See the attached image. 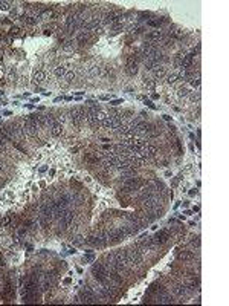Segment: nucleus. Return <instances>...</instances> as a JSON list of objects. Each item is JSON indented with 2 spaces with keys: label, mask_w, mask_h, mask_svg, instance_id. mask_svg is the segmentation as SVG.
<instances>
[{
  "label": "nucleus",
  "mask_w": 229,
  "mask_h": 306,
  "mask_svg": "<svg viewBox=\"0 0 229 306\" xmlns=\"http://www.w3.org/2000/svg\"><path fill=\"white\" fill-rule=\"evenodd\" d=\"M127 254V260H128V268H137L142 265L144 262V253H141L136 247L130 248V249H125Z\"/></svg>",
  "instance_id": "nucleus-1"
},
{
  "label": "nucleus",
  "mask_w": 229,
  "mask_h": 306,
  "mask_svg": "<svg viewBox=\"0 0 229 306\" xmlns=\"http://www.w3.org/2000/svg\"><path fill=\"white\" fill-rule=\"evenodd\" d=\"M144 181L141 178H125L122 184V191L124 193H131V191H139L144 187Z\"/></svg>",
  "instance_id": "nucleus-2"
},
{
  "label": "nucleus",
  "mask_w": 229,
  "mask_h": 306,
  "mask_svg": "<svg viewBox=\"0 0 229 306\" xmlns=\"http://www.w3.org/2000/svg\"><path fill=\"white\" fill-rule=\"evenodd\" d=\"M136 248L141 251V253H150V251H153L154 243H153V240L150 239L148 236H142V237L137 240Z\"/></svg>",
  "instance_id": "nucleus-3"
},
{
  "label": "nucleus",
  "mask_w": 229,
  "mask_h": 306,
  "mask_svg": "<svg viewBox=\"0 0 229 306\" xmlns=\"http://www.w3.org/2000/svg\"><path fill=\"white\" fill-rule=\"evenodd\" d=\"M37 130H38V126L35 124L34 118L28 117L26 119H24V126H23V132H24V135H28V136H34L35 133H37Z\"/></svg>",
  "instance_id": "nucleus-4"
},
{
  "label": "nucleus",
  "mask_w": 229,
  "mask_h": 306,
  "mask_svg": "<svg viewBox=\"0 0 229 306\" xmlns=\"http://www.w3.org/2000/svg\"><path fill=\"white\" fill-rule=\"evenodd\" d=\"M84 113H86V110H84L83 107H75V109H72V112H70L72 123H73L75 126H80L81 123L84 121Z\"/></svg>",
  "instance_id": "nucleus-5"
},
{
  "label": "nucleus",
  "mask_w": 229,
  "mask_h": 306,
  "mask_svg": "<svg viewBox=\"0 0 229 306\" xmlns=\"http://www.w3.org/2000/svg\"><path fill=\"white\" fill-rule=\"evenodd\" d=\"M125 71H127V74H128V75H136V74H137V61L135 60L133 54L127 57Z\"/></svg>",
  "instance_id": "nucleus-6"
},
{
  "label": "nucleus",
  "mask_w": 229,
  "mask_h": 306,
  "mask_svg": "<svg viewBox=\"0 0 229 306\" xmlns=\"http://www.w3.org/2000/svg\"><path fill=\"white\" fill-rule=\"evenodd\" d=\"M156 240V243L157 245H162V243H167L170 239H171V236H170V231L168 230H162V231H159L157 234H156V237H154Z\"/></svg>",
  "instance_id": "nucleus-7"
},
{
  "label": "nucleus",
  "mask_w": 229,
  "mask_h": 306,
  "mask_svg": "<svg viewBox=\"0 0 229 306\" xmlns=\"http://www.w3.org/2000/svg\"><path fill=\"white\" fill-rule=\"evenodd\" d=\"M72 221H73V213L67 210V211L63 214V217H60V225H61V228H63V230L67 228L69 225L72 224Z\"/></svg>",
  "instance_id": "nucleus-8"
},
{
  "label": "nucleus",
  "mask_w": 229,
  "mask_h": 306,
  "mask_svg": "<svg viewBox=\"0 0 229 306\" xmlns=\"http://www.w3.org/2000/svg\"><path fill=\"white\" fill-rule=\"evenodd\" d=\"M147 40L148 41H151V43H159V41H162V38H163V34L160 32L159 29H156V31H151V32H148L147 34Z\"/></svg>",
  "instance_id": "nucleus-9"
},
{
  "label": "nucleus",
  "mask_w": 229,
  "mask_h": 306,
  "mask_svg": "<svg viewBox=\"0 0 229 306\" xmlns=\"http://www.w3.org/2000/svg\"><path fill=\"white\" fill-rule=\"evenodd\" d=\"M165 75H167V68H165V66H156V68L153 69V80H154V81L162 80Z\"/></svg>",
  "instance_id": "nucleus-10"
},
{
  "label": "nucleus",
  "mask_w": 229,
  "mask_h": 306,
  "mask_svg": "<svg viewBox=\"0 0 229 306\" xmlns=\"http://www.w3.org/2000/svg\"><path fill=\"white\" fill-rule=\"evenodd\" d=\"M189 292H191V289L186 285H179V286L174 288V294L177 295V297H188Z\"/></svg>",
  "instance_id": "nucleus-11"
},
{
  "label": "nucleus",
  "mask_w": 229,
  "mask_h": 306,
  "mask_svg": "<svg viewBox=\"0 0 229 306\" xmlns=\"http://www.w3.org/2000/svg\"><path fill=\"white\" fill-rule=\"evenodd\" d=\"M32 80H34L35 83L45 81V80H46V72H43V71H35L34 72V77H32Z\"/></svg>",
  "instance_id": "nucleus-12"
},
{
  "label": "nucleus",
  "mask_w": 229,
  "mask_h": 306,
  "mask_svg": "<svg viewBox=\"0 0 229 306\" xmlns=\"http://www.w3.org/2000/svg\"><path fill=\"white\" fill-rule=\"evenodd\" d=\"M105 117H107V113H105L104 110H96V112H95V123H96V124H101L104 119H105Z\"/></svg>",
  "instance_id": "nucleus-13"
},
{
  "label": "nucleus",
  "mask_w": 229,
  "mask_h": 306,
  "mask_svg": "<svg viewBox=\"0 0 229 306\" xmlns=\"http://www.w3.org/2000/svg\"><path fill=\"white\" fill-rule=\"evenodd\" d=\"M52 135H54V136H61V135H63V126L58 124V123H55V124L52 126Z\"/></svg>",
  "instance_id": "nucleus-14"
},
{
  "label": "nucleus",
  "mask_w": 229,
  "mask_h": 306,
  "mask_svg": "<svg viewBox=\"0 0 229 306\" xmlns=\"http://www.w3.org/2000/svg\"><path fill=\"white\" fill-rule=\"evenodd\" d=\"M54 75L58 77V78H61V77H64L66 75V68L61 64V66H57L55 69H54Z\"/></svg>",
  "instance_id": "nucleus-15"
},
{
  "label": "nucleus",
  "mask_w": 229,
  "mask_h": 306,
  "mask_svg": "<svg viewBox=\"0 0 229 306\" xmlns=\"http://www.w3.org/2000/svg\"><path fill=\"white\" fill-rule=\"evenodd\" d=\"M89 37H90V34H89V32H86V31H83V32H81L80 36L77 37V41H78V43H81V45H84V43H86V41L89 40Z\"/></svg>",
  "instance_id": "nucleus-16"
},
{
  "label": "nucleus",
  "mask_w": 229,
  "mask_h": 306,
  "mask_svg": "<svg viewBox=\"0 0 229 306\" xmlns=\"http://www.w3.org/2000/svg\"><path fill=\"white\" fill-rule=\"evenodd\" d=\"M73 49H75V41H73V40L66 41V43L63 45V51H64V52H73Z\"/></svg>",
  "instance_id": "nucleus-17"
},
{
  "label": "nucleus",
  "mask_w": 229,
  "mask_h": 306,
  "mask_svg": "<svg viewBox=\"0 0 229 306\" xmlns=\"http://www.w3.org/2000/svg\"><path fill=\"white\" fill-rule=\"evenodd\" d=\"M162 23H163L162 19H156V20H148V22H147V25H148L150 28H157V29L162 26Z\"/></svg>",
  "instance_id": "nucleus-18"
},
{
  "label": "nucleus",
  "mask_w": 229,
  "mask_h": 306,
  "mask_svg": "<svg viewBox=\"0 0 229 306\" xmlns=\"http://www.w3.org/2000/svg\"><path fill=\"white\" fill-rule=\"evenodd\" d=\"M189 84H191L193 87H199V86H200V74L193 75V77L189 78Z\"/></svg>",
  "instance_id": "nucleus-19"
},
{
  "label": "nucleus",
  "mask_w": 229,
  "mask_h": 306,
  "mask_svg": "<svg viewBox=\"0 0 229 306\" xmlns=\"http://www.w3.org/2000/svg\"><path fill=\"white\" fill-rule=\"evenodd\" d=\"M144 86H145L147 89H150V90H153V89H156V81H154L153 78H145Z\"/></svg>",
  "instance_id": "nucleus-20"
},
{
  "label": "nucleus",
  "mask_w": 229,
  "mask_h": 306,
  "mask_svg": "<svg viewBox=\"0 0 229 306\" xmlns=\"http://www.w3.org/2000/svg\"><path fill=\"white\" fill-rule=\"evenodd\" d=\"M145 152H147V155L151 158V156H156V155H157V149H156L154 145H150L148 144V145H145Z\"/></svg>",
  "instance_id": "nucleus-21"
},
{
  "label": "nucleus",
  "mask_w": 229,
  "mask_h": 306,
  "mask_svg": "<svg viewBox=\"0 0 229 306\" xmlns=\"http://www.w3.org/2000/svg\"><path fill=\"white\" fill-rule=\"evenodd\" d=\"M179 78H180V77H179V74H177V72H173V74H170V75L167 77V83H168V84H173V83L177 81Z\"/></svg>",
  "instance_id": "nucleus-22"
},
{
  "label": "nucleus",
  "mask_w": 229,
  "mask_h": 306,
  "mask_svg": "<svg viewBox=\"0 0 229 306\" xmlns=\"http://www.w3.org/2000/svg\"><path fill=\"white\" fill-rule=\"evenodd\" d=\"M183 34H185V32H183L182 29H174V31L170 32V36H171L173 38H176V40H180V38L183 37Z\"/></svg>",
  "instance_id": "nucleus-23"
},
{
  "label": "nucleus",
  "mask_w": 229,
  "mask_h": 306,
  "mask_svg": "<svg viewBox=\"0 0 229 306\" xmlns=\"http://www.w3.org/2000/svg\"><path fill=\"white\" fill-rule=\"evenodd\" d=\"M179 259H182V260H191V259H194V254H193V253H189V251H183V253H180V254H179Z\"/></svg>",
  "instance_id": "nucleus-24"
},
{
  "label": "nucleus",
  "mask_w": 229,
  "mask_h": 306,
  "mask_svg": "<svg viewBox=\"0 0 229 306\" xmlns=\"http://www.w3.org/2000/svg\"><path fill=\"white\" fill-rule=\"evenodd\" d=\"M188 95H189V92H188V89H186V87H183V86H182V87H179V89H177V96H180V98H182V96H188Z\"/></svg>",
  "instance_id": "nucleus-25"
},
{
  "label": "nucleus",
  "mask_w": 229,
  "mask_h": 306,
  "mask_svg": "<svg viewBox=\"0 0 229 306\" xmlns=\"http://www.w3.org/2000/svg\"><path fill=\"white\" fill-rule=\"evenodd\" d=\"M22 20H23V22H24L26 25H35V22H37L34 17H29V15H23Z\"/></svg>",
  "instance_id": "nucleus-26"
},
{
  "label": "nucleus",
  "mask_w": 229,
  "mask_h": 306,
  "mask_svg": "<svg viewBox=\"0 0 229 306\" xmlns=\"http://www.w3.org/2000/svg\"><path fill=\"white\" fill-rule=\"evenodd\" d=\"M9 224H11V216H5V217L2 219V222H0L2 227H8Z\"/></svg>",
  "instance_id": "nucleus-27"
},
{
  "label": "nucleus",
  "mask_w": 229,
  "mask_h": 306,
  "mask_svg": "<svg viewBox=\"0 0 229 306\" xmlns=\"http://www.w3.org/2000/svg\"><path fill=\"white\" fill-rule=\"evenodd\" d=\"M189 100L194 103V101H199L200 100V94L199 92H193V94H189Z\"/></svg>",
  "instance_id": "nucleus-28"
},
{
  "label": "nucleus",
  "mask_w": 229,
  "mask_h": 306,
  "mask_svg": "<svg viewBox=\"0 0 229 306\" xmlns=\"http://www.w3.org/2000/svg\"><path fill=\"white\" fill-rule=\"evenodd\" d=\"M15 80V71L14 69H9L8 71V81H14Z\"/></svg>",
  "instance_id": "nucleus-29"
},
{
  "label": "nucleus",
  "mask_w": 229,
  "mask_h": 306,
  "mask_svg": "<svg viewBox=\"0 0 229 306\" xmlns=\"http://www.w3.org/2000/svg\"><path fill=\"white\" fill-rule=\"evenodd\" d=\"M64 78H66V81H67V83H70L73 78H75V74H73V72H66Z\"/></svg>",
  "instance_id": "nucleus-30"
},
{
  "label": "nucleus",
  "mask_w": 229,
  "mask_h": 306,
  "mask_svg": "<svg viewBox=\"0 0 229 306\" xmlns=\"http://www.w3.org/2000/svg\"><path fill=\"white\" fill-rule=\"evenodd\" d=\"M0 9L2 11H8L9 9V3L8 2H0Z\"/></svg>",
  "instance_id": "nucleus-31"
},
{
  "label": "nucleus",
  "mask_w": 229,
  "mask_h": 306,
  "mask_svg": "<svg viewBox=\"0 0 229 306\" xmlns=\"http://www.w3.org/2000/svg\"><path fill=\"white\" fill-rule=\"evenodd\" d=\"M5 147H6V141L0 136V150H5Z\"/></svg>",
  "instance_id": "nucleus-32"
},
{
  "label": "nucleus",
  "mask_w": 229,
  "mask_h": 306,
  "mask_svg": "<svg viewBox=\"0 0 229 306\" xmlns=\"http://www.w3.org/2000/svg\"><path fill=\"white\" fill-rule=\"evenodd\" d=\"M83 242H84V240H83V236H77V237H75V243H77V245H81Z\"/></svg>",
  "instance_id": "nucleus-33"
},
{
  "label": "nucleus",
  "mask_w": 229,
  "mask_h": 306,
  "mask_svg": "<svg viewBox=\"0 0 229 306\" xmlns=\"http://www.w3.org/2000/svg\"><path fill=\"white\" fill-rule=\"evenodd\" d=\"M193 245H194V247H199V245H200V239H199V237H194V239H193Z\"/></svg>",
  "instance_id": "nucleus-34"
},
{
  "label": "nucleus",
  "mask_w": 229,
  "mask_h": 306,
  "mask_svg": "<svg viewBox=\"0 0 229 306\" xmlns=\"http://www.w3.org/2000/svg\"><path fill=\"white\" fill-rule=\"evenodd\" d=\"M11 34H19V29H17V28H14V29H11Z\"/></svg>",
  "instance_id": "nucleus-35"
}]
</instances>
